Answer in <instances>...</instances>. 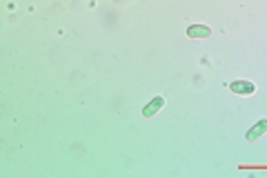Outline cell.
Listing matches in <instances>:
<instances>
[{"label":"cell","mask_w":267,"mask_h":178,"mask_svg":"<svg viewBox=\"0 0 267 178\" xmlns=\"http://www.w3.org/2000/svg\"><path fill=\"white\" fill-rule=\"evenodd\" d=\"M163 107H165V98H163V96H156V98H151L147 105L143 107V116H145V118H151V116H156Z\"/></svg>","instance_id":"cell-1"},{"label":"cell","mask_w":267,"mask_h":178,"mask_svg":"<svg viewBox=\"0 0 267 178\" xmlns=\"http://www.w3.org/2000/svg\"><path fill=\"white\" fill-rule=\"evenodd\" d=\"M229 89H232V94H238V96H252L256 87H254V83L250 81H234L229 85Z\"/></svg>","instance_id":"cell-2"},{"label":"cell","mask_w":267,"mask_h":178,"mask_svg":"<svg viewBox=\"0 0 267 178\" xmlns=\"http://www.w3.org/2000/svg\"><path fill=\"white\" fill-rule=\"evenodd\" d=\"M187 36L190 38H194V40H203V38H209L211 36V29L207 27V24H192L190 29H187Z\"/></svg>","instance_id":"cell-3"},{"label":"cell","mask_w":267,"mask_h":178,"mask_svg":"<svg viewBox=\"0 0 267 178\" xmlns=\"http://www.w3.org/2000/svg\"><path fill=\"white\" fill-rule=\"evenodd\" d=\"M265 132H267V118H260V120L256 122V125H254L252 130H250V132L245 134V138L250 140V143H254V140H258V138L263 136Z\"/></svg>","instance_id":"cell-4"}]
</instances>
